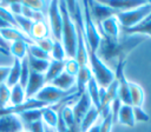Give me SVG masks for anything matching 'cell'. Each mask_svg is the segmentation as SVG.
<instances>
[{"label": "cell", "mask_w": 151, "mask_h": 132, "mask_svg": "<svg viewBox=\"0 0 151 132\" xmlns=\"http://www.w3.org/2000/svg\"><path fill=\"white\" fill-rule=\"evenodd\" d=\"M112 126H113V121H112V116L110 113L109 116H106L101 120V125H100V131L99 132H111L112 131Z\"/></svg>", "instance_id": "41"}, {"label": "cell", "mask_w": 151, "mask_h": 132, "mask_svg": "<svg viewBox=\"0 0 151 132\" xmlns=\"http://www.w3.org/2000/svg\"><path fill=\"white\" fill-rule=\"evenodd\" d=\"M0 18H1L2 20H5L7 24H9L12 27L18 28L17 22H15V18H14V15L9 12V9H8V8L0 6Z\"/></svg>", "instance_id": "36"}, {"label": "cell", "mask_w": 151, "mask_h": 132, "mask_svg": "<svg viewBox=\"0 0 151 132\" xmlns=\"http://www.w3.org/2000/svg\"><path fill=\"white\" fill-rule=\"evenodd\" d=\"M45 85H46L45 74L35 73V72H32V71H31L28 81H27L26 87H25V95H26V99H33V98L35 97V94H37Z\"/></svg>", "instance_id": "9"}, {"label": "cell", "mask_w": 151, "mask_h": 132, "mask_svg": "<svg viewBox=\"0 0 151 132\" xmlns=\"http://www.w3.org/2000/svg\"><path fill=\"white\" fill-rule=\"evenodd\" d=\"M144 40L143 35H119L118 39H112L100 34V42L96 54L110 68L116 67L118 61L126 60L129 53Z\"/></svg>", "instance_id": "1"}, {"label": "cell", "mask_w": 151, "mask_h": 132, "mask_svg": "<svg viewBox=\"0 0 151 132\" xmlns=\"http://www.w3.org/2000/svg\"><path fill=\"white\" fill-rule=\"evenodd\" d=\"M100 119V114H99V111L96 106H91L90 110L87 111V113L84 116V118L81 119L80 121V128H81V132H85L86 130H88L91 126H93L98 120Z\"/></svg>", "instance_id": "19"}, {"label": "cell", "mask_w": 151, "mask_h": 132, "mask_svg": "<svg viewBox=\"0 0 151 132\" xmlns=\"http://www.w3.org/2000/svg\"><path fill=\"white\" fill-rule=\"evenodd\" d=\"M22 130H25V127L19 116H0V132H21Z\"/></svg>", "instance_id": "10"}, {"label": "cell", "mask_w": 151, "mask_h": 132, "mask_svg": "<svg viewBox=\"0 0 151 132\" xmlns=\"http://www.w3.org/2000/svg\"><path fill=\"white\" fill-rule=\"evenodd\" d=\"M9 97H11V87H8L6 84L0 85V110L8 106Z\"/></svg>", "instance_id": "34"}, {"label": "cell", "mask_w": 151, "mask_h": 132, "mask_svg": "<svg viewBox=\"0 0 151 132\" xmlns=\"http://www.w3.org/2000/svg\"><path fill=\"white\" fill-rule=\"evenodd\" d=\"M133 117L136 123H146L150 119L149 114L143 110V107H133Z\"/></svg>", "instance_id": "38"}, {"label": "cell", "mask_w": 151, "mask_h": 132, "mask_svg": "<svg viewBox=\"0 0 151 132\" xmlns=\"http://www.w3.org/2000/svg\"><path fill=\"white\" fill-rule=\"evenodd\" d=\"M27 54H29V55H32L33 58H37V59L51 60L50 53H47L44 50H41L40 47H38L34 42H32V44L28 45V47H27Z\"/></svg>", "instance_id": "31"}, {"label": "cell", "mask_w": 151, "mask_h": 132, "mask_svg": "<svg viewBox=\"0 0 151 132\" xmlns=\"http://www.w3.org/2000/svg\"><path fill=\"white\" fill-rule=\"evenodd\" d=\"M47 25L50 32L53 37V40L61 41V28H63V19L59 9V1H50L48 8L46 12Z\"/></svg>", "instance_id": "7"}, {"label": "cell", "mask_w": 151, "mask_h": 132, "mask_svg": "<svg viewBox=\"0 0 151 132\" xmlns=\"http://www.w3.org/2000/svg\"><path fill=\"white\" fill-rule=\"evenodd\" d=\"M59 9L63 19L61 42L66 53V58H76L77 52V32L72 18L70 16L66 1H59Z\"/></svg>", "instance_id": "2"}, {"label": "cell", "mask_w": 151, "mask_h": 132, "mask_svg": "<svg viewBox=\"0 0 151 132\" xmlns=\"http://www.w3.org/2000/svg\"><path fill=\"white\" fill-rule=\"evenodd\" d=\"M29 73H31V70L28 67V64H27V59L24 58L21 60V71H20V78H19V85L21 87H26V84L28 81V78H29Z\"/></svg>", "instance_id": "33"}, {"label": "cell", "mask_w": 151, "mask_h": 132, "mask_svg": "<svg viewBox=\"0 0 151 132\" xmlns=\"http://www.w3.org/2000/svg\"><path fill=\"white\" fill-rule=\"evenodd\" d=\"M92 106V101L88 97V94L86 92H84L77 100V103L74 104V106L72 107L73 110V114H74V119L76 123L80 125L81 119L84 118V116L87 113V111L90 110V107Z\"/></svg>", "instance_id": "12"}, {"label": "cell", "mask_w": 151, "mask_h": 132, "mask_svg": "<svg viewBox=\"0 0 151 132\" xmlns=\"http://www.w3.org/2000/svg\"><path fill=\"white\" fill-rule=\"evenodd\" d=\"M100 125H101V118H100L93 126H91L88 130H86L85 132H99V131H100Z\"/></svg>", "instance_id": "43"}, {"label": "cell", "mask_w": 151, "mask_h": 132, "mask_svg": "<svg viewBox=\"0 0 151 132\" xmlns=\"http://www.w3.org/2000/svg\"><path fill=\"white\" fill-rule=\"evenodd\" d=\"M0 34L1 37L5 39L6 42H14V41H25L27 44H32L33 41L25 34L22 33L19 28H15V27H6V28H2L0 29Z\"/></svg>", "instance_id": "14"}, {"label": "cell", "mask_w": 151, "mask_h": 132, "mask_svg": "<svg viewBox=\"0 0 151 132\" xmlns=\"http://www.w3.org/2000/svg\"><path fill=\"white\" fill-rule=\"evenodd\" d=\"M77 93V88L74 87L71 91H61L54 86H52L51 84H46L34 97V99L46 104L47 106H51L53 104H59L60 101H63L64 99H66L67 97Z\"/></svg>", "instance_id": "6"}, {"label": "cell", "mask_w": 151, "mask_h": 132, "mask_svg": "<svg viewBox=\"0 0 151 132\" xmlns=\"http://www.w3.org/2000/svg\"><path fill=\"white\" fill-rule=\"evenodd\" d=\"M8 9L9 12L15 15H21L22 12V2L21 1H8Z\"/></svg>", "instance_id": "40"}, {"label": "cell", "mask_w": 151, "mask_h": 132, "mask_svg": "<svg viewBox=\"0 0 151 132\" xmlns=\"http://www.w3.org/2000/svg\"><path fill=\"white\" fill-rule=\"evenodd\" d=\"M125 35H149L151 37V14L147 15L142 22L131 28H120Z\"/></svg>", "instance_id": "13"}, {"label": "cell", "mask_w": 151, "mask_h": 132, "mask_svg": "<svg viewBox=\"0 0 151 132\" xmlns=\"http://www.w3.org/2000/svg\"><path fill=\"white\" fill-rule=\"evenodd\" d=\"M51 32L48 28V25L46 21H37L33 22L32 28H31V34H29V39L32 41L41 39V38H46L50 37Z\"/></svg>", "instance_id": "18"}, {"label": "cell", "mask_w": 151, "mask_h": 132, "mask_svg": "<svg viewBox=\"0 0 151 132\" xmlns=\"http://www.w3.org/2000/svg\"><path fill=\"white\" fill-rule=\"evenodd\" d=\"M14 18H15V22H17L18 28L29 38L33 21L29 20V19H27V18H25V16H22V15H15Z\"/></svg>", "instance_id": "30"}, {"label": "cell", "mask_w": 151, "mask_h": 132, "mask_svg": "<svg viewBox=\"0 0 151 132\" xmlns=\"http://www.w3.org/2000/svg\"><path fill=\"white\" fill-rule=\"evenodd\" d=\"M151 14V1H144L137 7L119 11L116 14V18L119 22L120 28H131L139 22H142L147 15Z\"/></svg>", "instance_id": "4"}, {"label": "cell", "mask_w": 151, "mask_h": 132, "mask_svg": "<svg viewBox=\"0 0 151 132\" xmlns=\"http://www.w3.org/2000/svg\"><path fill=\"white\" fill-rule=\"evenodd\" d=\"M22 4H25L26 6L31 7L32 9L34 11H39V12H42L46 14L47 12V8H48V4L50 1H39V0H34V1H31V0H27V1H21Z\"/></svg>", "instance_id": "35"}, {"label": "cell", "mask_w": 151, "mask_h": 132, "mask_svg": "<svg viewBox=\"0 0 151 132\" xmlns=\"http://www.w3.org/2000/svg\"><path fill=\"white\" fill-rule=\"evenodd\" d=\"M88 7H90V13L92 16V20L94 21L96 26H99L105 19L116 15L119 11L110 7L106 5L104 1H88Z\"/></svg>", "instance_id": "8"}, {"label": "cell", "mask_w": 151, "mask_h": 132, "mask_svg": "<svg viewBox=\"0 0 151 132\" xmlns=\"http://www.w3.org/2000/svg\"><path fill=\"white\" fill-rule=\"evenodd\" d=\"M92 78V73L88 66H80L78 74L76 75V88H77V97L79 98L86 88L87 82L90 81V79Z\"/></svg>", "instance_id": "15"}, {"label": "cell", "mask_w": 151, "mask_h": 132, "mask_svg": "<svg viewBox=\"0 0 151 132\" xmlns=\"http://www.w3.org/2000/svg\"><path fill=\"white\" fill-rule=\"evenodd\" d=\"M21 132H29V131H27V130H22Z\"/></svg>", "instance_id": "48"}, {"label": "cell", "mask_w": 151, "mask_h": 132, "mask_svg": "<svg viewBox=\"0 0 151 132\" xmlns=\"http://www.w3.org/2000/svg\"><path fill=\"white\" fill-rule=\"evenodd\" d=\"M44 124L50 128H55L58 123V104L55 106H46L41 117Z\"/></svg>", "instance_id": "20"}, {"label": "cell", "mask_w": 151, "mask_h": 132, "mask_svg": "<svg viewBox=\"0 0 151 132\" xmlns=\"http://www.w3.org/2000/svg\"><path fill=\"white\" fill-rule=\"evenodd\" d=\"M6 27H11V25H9V24H7L5 20H2V19L0 18V29L6 28Z\"/></svg>", "instance_id": "46"}, {"label": "cell", "mask_w": 151, "mask_h": 132, "mask_svg": "<svg viewBox=\"0 0 151 132\" xmlns=\"http://www.w3.org/2000/svg\"><path fill=\"white\" fill-rule=\"evenodd\" d=\"M50 57H51V60H58V61H63L66 59V53H65L63 42L60 40H53V46L50 52Z\"/></svg>", "instance_id": "29"}, {"label": "cell", "mask_w": 151, "mask_h": 132, "mask_svg": "<svg viewBox=\"0 0 151 132\" xmlns=\"http://www.w3.org/2000/svg\"><path fill=\"white\" fill-rule=\"evenodd\" d=\"M64 72V60L58 61V60H51L50 66L45 73V80L46 84H50L53 79H55L60 73Z\"/></svg>", "instance_id": "23"}, {"label": "cell", "mask_w": 151, "mask_h": 132, "mask_svg": "<svg viewBox=\"0 0 151 132\" xmlns=\"http://www.w3.org/2000/svg\"><path fill=\"white\" fill-rule=\"evenodd\" d=\"M50 84L61 91H71L76 87V77H72L66 72H63Z\"/></svg>", "instance_id": "16"}, {"label": "cell", "mask_w": 151, "mask_h": 132, "mask_svg": "<svg viewBox=\"0 0 151 132\" xmlns=\"http://www.w3.org/2000/svg\"><path fill=\"white\" fill-rule=\"evenodd\" d=\"M26 100V95H25V88L21 87L19 84L14 85L13 87H11V97H9V104L12 106H17L22 104Z\"/></svg>", "instance_id": "28"}, {"label": "cell", "mask_w": 151, "mask_h": 132, "mask_svg": "<svg viewBox=\"0 0 151 132\" xmlns=\"http://www.w3.org/2000/svg\"><path fill=\"white\" fill-rule=\"evenodd\" d=\"M25 130L29 132H46V125L44 124L42 119H39L37 121H33L25 126Z\"/></svg>", "instance_id": "39"}, {"label": "cell", "mask_w": 151, "mask_h": 132, "mask_svg": "<svg viewBox=\"0 0 151 132\" xmlns=\"http://www.w3.org/2000/svg\"><path fill=\"white\" fill-rule=\"evenodd\" d=\"M117 121H119L120 124H123L125 126L133 127L136 125L134 117H133V107L131 105H122L120 110L118 112Z\"/></svg>", "instance_id": "17"}, {"label": "cell", "mask_w": 151, "mask_h": 132, "mask_svg": "<svg viewBox=\"0 0 151 132\" xmlns=\"http://www.w3.org/2000/svg\"><path fill=\"white\" fill-rule=\"evenodd\" d=\"M79 68H80V65L74 58H66L64 60V72H66L67 74L76 77L79 72Z\"/></svg>", "instance_id": "32"}, {"label": "cell", "mask_w": 151, "mask_h": 132, "mask_svg": "<svg viewBox=\"0 0 151 132\" xmlns=\"http://www.w3.org/2000/svg\"><path fill=\"white\" fill-rule=\"evenodd\" d=\"M130 99H131V106L142 107L144 103V91L140 85L136 82H130Z\"/></svg>", "instance_id": "21"}, {"label": "cell", "mask_w": 151, "mask_h": 132, "mask_svg": "<svg viewBox=\"0 0 151 132\" xmlns=\"http://www.w3.org/2000/svg\"><path fill=\"white\" fill-rule=\"evenodd\" d=\"M0 53L1 54H5V55H9V52L6 51V50H4V48H1V47H0Z\"/></svg>", "instance_id": "47"}, {"label": "cell", "mask_w": 151, "mask_h": 132, "mask_svg": "<svg viewBox=\"0 0 151 132\" xmlns=\"http://www.w3.org/2000/svg\"><path fill=\"white\" fill-rule=\"evenodd\" d=\"M66 132H81L80 125H79V124H74V125H73V126H71Z\"/></svg>", "instance_id": "45"}, {"label": "cell", "mask_w": 151, "mask_h": 132, "mask_svg": "<svg viewBox=\"0 0 151 132\" xmlns=\"http://www.w3.org/2000/svg\"><path fill=\"white\" fill-rule=\"evenodd\" d=\"M20 71H21V60L14 59V61H13V64H12V66H11V70H9L7 80H6V82H5L8 87H13L14 85L19 84Z\"/></svg>", "instance_id": "25"}, {"label": "cell", "mask_w": 151, "mask_h": 132, "mask_svg": "<svg viewBox=\"0 0 151 132\" xmlns=\"http://www.w3.org/2000/svg\"><path fill=\"white\" fill-rule=\"evenodd\" d=\"M38 47H40L41 50H44L45 52L50 53L51 50H52V46H53V39H51L50 37H46V38H41V39H38V40H34L33 41Z\"/></svg>", "instance_id": "37"}, {"label": "cell", "mask_w": 151, "mask_h": 132, "mask_svg": "<svg viewBox=\"0 0 151 132\" xmlns=\"http://www.w3.org/2000/svg\"><path fill=\"white\" fill-rule=\"evenodd\" d=\"M98 27V31L100 34L103 35H106L109 38H112V39H118L119 35H120V26H119V22L116 18V15L113 16H110L107 19H105Z\"/></svg>", "instance_id": "11"}, {"label": "cell", "mask_w": 151, "mask_h": 132, "mask_svg": "<svg viewBox=\"0 0 151 132\" xmlns=\"http://www.w3.org/2000/svg\"><path fill=\"white\" fill-rule=\"evenodd\" d=\"M29 44L25 41H14L9 45V54L14 57V59L22 60L24 58L27 57V47Z\"/></svg>", "instance_id": "26"}, {"label": "cell", "mask_w": 151, "mask_h": 132, "mask_svg": "<svg viewBox=\"0 0 151 132\" xmlns=\"http://www.w3.org/2000/svg\"><path fill=\"white\" fill-rule=\"evenodd\" d=\"M99 85L97 84V81L94 80V78L92 77L90 79V81L87 82L86 85V88H85V92L88 94L91 101H92V105L96 106L99 111V107H100V100H99Z\"/></svg>", "instance_id": "24"}, {"label": "cell", "mask_w": 151, "mask_h": 132, "mask_svg": "<svg viewBox=\"0 0 151 132\" xmlns=\"http://www.w3.org/2000/svg\"><path fill=\"white\" fill-rule=\"evenodd\" d=\"M87 66L91 70L92 77L97 81V84L100 87H109L113 81H114V72L112 68H110L106 64H104L99 57L96 54V52L87 51Z\"/></svg>", "instance_id": "3"}, {"label": "cell", "mask_w": 151, "mask_h": 132, "mask_svg": "<svg viewBox=\"0 0 151 132\" xmlns=\"http://www.w3.org/2000/svg\"><path fill=\"white\" fill-rule=\"evenodd\" d=\"M44 108H45V107H42V108H33V110H28V111H25V112L20 113V114H19V118H20V120L22 121L24 127H25L26 125L33 123V121H37V120L41 119Z\"/></svg>", "instance_id": "27"}, {"label": "cell", "mask_w": 151, "mask_h": 132, "mask_svg": "<svg viewBox=\"0 0 151 132\" xmlns=\"http://www.w3.org/2000/svg\"><path fill=\"white\" fill-rule=\"evenodd\" d=\"M9 70H11V66H0V85L6 82Z\"/></svg>", "instance_id": "42"}, {"label": "cell", "mask_w": 151, "mask_h": 132, "mask_svg": "<svg viewBox=\"0 0 151 132\" xmlns=\"http://www.w3.org/2000/svg\"><path fill=\"white\" fill-rule=\"evenodd\" d=\"M0 47L4 48V50H6V51L9 50V45H8V42L5 41V39L1 37V34H0ZM8 52H9V51H8Z\"/></svg>", "instance_id": "44"}, {"label": "cell", "mask_w": 151, "mask_h": 132, "mask_svg": "<svg viewBox=\"0 0 151 132\" xmlns=\"http://www.w3.org/2000/svg\"><path fill=\"white\" fill-rule=\"evenodd\" d=\"M81 7H83L84 32H85L86 44H87V51L97 52V48L100 42V33H99L98 27L96 26L94 21L92 20V16L90 13V7H88V1H83Z\"/></svg>", "instance_id": "5"}, {"label": "cell", "mask_w": 151, "mask_h": 132, "mask_svg": "<svg viewBox=\"0 0 151 132\" xmlns=\"http://www.w3.org/2000/svg\"><path fill=\"white\" fill-rule=\"evenodd\" d=\"M27 59V64H28V67L32 72H35V73H41V74H45L48 66H50V61L51 60H42V59H37V58H33L32 55L27 54L26 57Z\"/></svg>", "instance_id": "22"}]
</instances>
